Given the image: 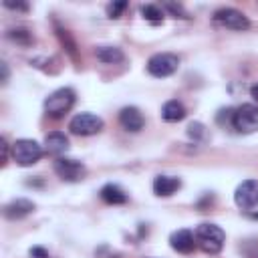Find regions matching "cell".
<instances>
[{
    "mask_svg": "<svg viewBox=\"0 0 258 258\" xmlns=\"http://www.w3.org/2000/svg\"><path fill=\"white\" fill-rule=\"evenodd\" d=\"M69 129H71V133L83 135V137L95 135V133H99L103 129V119L97 117L95 113H79V115H75L71 119Z\"/></svg>",
    "mask_w": 258,
    "mask_h": 258,
    "instance_id": "cell-6",
    "label": "cell"
},
{
    "mask_svg": "<svg viewBox=\"0 0 258 258\" xmlns=\"http://www.w3.org/2000/svg\"><path fill=\"white\" fill-rule=\"evenodd\" d=\"M69 149V137L60 131H52L44 137V151L48 155H54V157H60L64 151Z\"/></svg>",
    "mask_w": 258,
    "mask_h": 258,
    "instance_id": "cell-12",
    "label": "cell"
},
{
    "mask_svg": "<svg viewBox=\"0 0 258 258\" xmlns=\"http://www.w3.org/2000/svg\"><path fill=\"white\" fill-rule=\"evenodd\" d=\"M250 97H252V99L258 103V83H254V85L250 87Z\"/></svg>",
    "mask_w": 258,
    "mask_h": 258,
    "instance_id": "cell-25",
    "label": "cell"
},
{
    "mask_svg": "<svg viewBox=\"0 0 258 258\" xmlns=\"http://www.w3.org/2000/svg\"><path fill=\"white\" fill-rule=\"evenodd\" d=\"M196 236V246H200L206 254H218L222 248H224V242H226V234L220 226L216 224H200L194 232Z\"/></svg>",
    "mask_w": 258,
    "mask_h": 258,
    "instance_id": "cell-1",
    "label": "cell"
},
{
    "mask_svg": "<svg viewBox=\"0 0 258 258\" xmlns=\"http://www.w3.org/2000/svg\"><path fill=\"white\" fill-rule=\"evenodd\" d=\"M8 36H10L12 40L20 42V44H28V42L32 40V36H30V32H28L26 28H16V30H10V32H8Z\"/></svg>",
    "mask_w": 258,
    "mask_h": 258,
    "instance_id": "cell-19",
    "label": "cell"
},
{
    "mask_svg": "<svg viewBox=\"0 0 258 258\" xmlns=\"http://www.w3.org/2000/svg\"><path fill=\"white\" fill-rule=\"evenodd\" d=\"M30 256H32V258H48V254H46L42 248H32V250H30Z\"/></svg>",
    "mask_w": 258,
    "mask_h": 258,
    "instance_id": "cell-24",
    "label": "cell"
},
{
    "mask_svg": "<svg viewBox=\"0 0 258 258\" xmlns=\"http://www.w3.org/2000/svg\"><path fill=\"white\" fill-rule=\"evenodd\" d=\"M4 6H6V8H12V10H28V4H24V2H10V0H4Z\"/></svg>",
    "mask_w": 258,
    "mask_h": 258,
    "instance_id": "cell-22",
    "label": "cell"
},
{
    "mask_svg": "<svg viewBox=\"0 0 258 258\" xmlns=\"http://www.w3.org/2000/svg\"><path fill=\"white\" fill-rule=\"evenodd\" d=\"M127 8V2H111L109 6H107V16L109 18H119L121 16V12Z\"/></svg>",
    "mask_w": 258,
    "mask_h": 258,
    "instance_id": "cell-20",
    "label": "cell"
},
{
    "mask_svg": "<svg viewBox=\"0 0 258 258\" xmlns=\"http://www.w3.org/2000/svg\"><path fill=\"white\" fill-rule=\"evenodd\" d=\"M32 210H34V204L30 200L18 198L4 206V216L8 220H20V218H26L28 214H32Z\"/></svg>",
    "mask_w": 258,
    "mask_h": 258,
    "instance_id": "cell-14",
    "label": "cell"
},
{
    "mask_svg": "<svg viewBox=\"0 0 258 258\" xmlns=\"http://www.w3.org/2000/svg\"><path fill=\"white\" fill-rule=\"evenodd\" d=\"M6 79H8V69H6V62H2V81L6 83Z\"/></svg>",
    "mask_w": 258,
    "mask_h": 258,
    "instance_id": "cell-26",
    "label": "cell"
},
{
    "mask_svg": "<svg viewBox=\"0 0 258 258\" xmlns=\"http://www.w3.org/2000/svg\"><path fill=\"white\" fill-rule=\"evenodd\" d=\"M234 202L242 210H252L258 206V179L242 181L234 191Z\"/></svg>",
    "mask_w": 258,
    "mask_h": 258,
    "instance_id": "cell-9",
    "label": "cell"
},
{
    "mask_svg": "<svg viewBox=\"0 0 258 258\" xmlns=\"http://www.w3.org/2000/svg\"><path fill=\"white\" fill-rule=\"evenodd\" d=\"M161 117H163V121H167V123H177V121H181V119L185 117V107H183L179 101L171 99V101H167V103L161 107Z\"/></svg>",
    "mask_w": 258,
    "mask_h": 258,
    "instance_id": "cell-16",
    "label": "cell"
},
{
    "mask_svg": "<svg viewBox=\"0 0 258 258\" xmlns=\"http://www.w3.org/2000/svg\"><path fill=\"white\" fill-rule=\"evenodd\" d=\"M169 246L179 254H189L196 248V236L189 230H175L169 236Z\"/></svg>",
    "mask_w": 258,
    "mask_h": 258,
    "instance_id": "cell-11",
    "label": "cell"
},
{
    "mask_svg": "<svg viewBox=\"0 0 258 258\" xmlns=\"http://www.w3.org/2000/svg\"><path fill=\"white\" fill-rule=\"evenodd\" d=\"M101 200L105 204H111V206H119V204H125L127 202V194L117 185V183H107L101 187Z\"/></svg>",
    "mask_w": 258,
    "mask_h": 258,
    "instance_id": "cell-15",
    "label": "cell"
},
{
    "mask_svg": "<svg viewBox=\"0 0 258 258\" xmlns=\"http://www.w3.org/2000/svg\"><path fill=\"white\" fill-rule=\"evenodd\" d=\"M119 123H121V127H123L125 131L137 133V131L143 129L145 119H143V115H141V111H139L137 107H123V109L119 111Z\"/></svg>",
    "mask_w": 258,
    "mask_h": 258,
    "instance_id": "cell-10",
    "label": "cell"
},
{
    "mask_svg": "<svg viewBox=\"0 0 258 258\" xmlns=\"http://www.w3.org/2000/svg\"><path fill=\"white\" fill-rule=\"evenodd\" d=\"M73 105H75V91L69 87H62V89L52 91L44 99V113L52 119H60Z\"/></svg>",
    "mask_w": 258,
    "mask_h": 258,
    "instance_id": "cell-2",
    "label": "cell"
},
{
    "mask_svg": "<svg viewBox=\"0 0 258 258\" xmlns=\"http://www.w3.org/2000/svg\"><path fill=\"white\" fill-rule=\"evenodd\" d=\"M54 173L62 179V181H81L87 173V167L71 157H56L54 161Z\"/></svg>",
    "mask_w": 258,
    "mask_h": 258,
    "instance_id": "cell-7",
    "label": "cell"
},
{
    "mask_svg": "<svg viewBox=\"0 0 258 258\" xmlns=\"http://www.w3.org/2000/svg\"><path fill=\"white\" fill-rule=\"evenodd\" d=\"M179 187H181V181L179 177H173V175H157L153 179V194L159 198L173 196Z\"/></svg>",
    "mask_w": 258,
    "mask_h": 258,
    "instance_id": "cell-13",
    "label": "cell"
},
{
    "mask_svg": "<svg viewBox=\"0 0 258 258\" xmlns=\"http://www.w3.org/2000/svg\"><path fill=\"white\" fill-rule=\"evenodd\" d=\"M187 135L194 137L196 141H198V139H204V137H206V127H204L202 123H189V127H187Z\"/></svg>",
    "mask_w": 258,
    "mask_h": 258,
    "instance_id": "cell-21",
    "label": "cell"
},
{
    "mask_svg": "<svg viewBox=\"0 0 258 258\" xmlns=\"http://www.w3.org/2000/svg\"><path fill=\"white\" fill-rule=\"evenodd\" d=\"M97 58L107 62V64H115L123 60V50L117 46H99L97 48Z\"/></svg>",
    "mask_w": 258,
    "mask_h": 258,
    "instance_id": "cell-17",
    "label": "cell"
},
{
    "mask_svg": "<svg viewBox=\"0 0 258 258\" xmlns=\"http://www.w3.org/2000/svg\"><path fill=\"white\" fill-rule=\"evenodd\" d=\"M42 153H44V147L34 139H16L12 143V159L20 167L34 165L42 157Z\"/></svg>",
    "mask_w": 258,
    "mask_h": 258,
    "instance_id": "cell-3",
    "label": "cell"
},
{
    "mask_svg": "<svg viewBox=\"0 0 258 258\" xmlns=\"http://www.w3.org/2000/svg\"><path fill=\"white\" fill-rule=\"evenodd\" d=\"M177 67H179V58L171 52H157L147 60V73L157 79L173 75L177 71Z\"/></svg>",
    "mask_w": 258,
    "mask_h": 258,
    "instance_id": "cell-5",
    "label": "cell"
},
{
    "mask_svg": "<svg viewBox=\"0 0 258 258\" xmlns=\"http://www.w3.org/2000/svg\"><path fill=\"white\" fill-rule=\"evenodd\" d=\"M163 8H165V10H171L173 14H179V18H189V16L183 12V8H181V6H175V4H165Z\"/></svg>",
    "mask_w": 258,
    "mask_h": 258,
    "instance_id": "cell-23",
    "label": "cell"
},
{
    "mask_svg": "<svg viewBox=\"0 0 258 258\" xmlns=\"http://www.w3.org/2000/svg\"><path fill=\"white\" fill-rule=\"evenodd\" d=\"M232 127L238 133L258 131V107L254 103H244L232 113Z\"/></svg>",
    "mask_w": 258,
    "mask_h": 258,
    "instance_id": "cell-4",
    "label": "cell"
},
{
    "mask_svg": "<svg viewBox=\"0 0 258 258\" xmlns=\"http://www.w3.org/2000/svg\"><path fill=\"white\" fill-rule=\"evenodd\" d=\"M214 22L224 26V28H230V30H246L250 26L248 16H244L236 8H220V10H216L214 12Z\"/></svg>",
    "mask_w": 258,
    "mask_h": 258,
    "instance_id": "cell-8",
    "label": "cell"
},
{
    "mask_svg": "<svg viewBox=\"0 0 258 258\" xmlns=\"http://www.w3.org/2000/svg\"><path fill=\"white\" fill-rule=\"evenodd\" d=\"M250 218H254V220H258V212H256V214H250Z\"/></svg>",
    "mask_w": 258,
    "mask_h": 258,
    "instance_id": "cell-27",
    "label": "cell"
},
{
    "mask_svg": "<svg viewBox=\"0 0 258 258\" xmlns=\"http://www.w3.org/2000/svg\"><path fill=\"white\" fill-rule=\"evenodd\" d=\"M141 16H143L147 22H151V24H161V22H163V10H161L159 6H155V4H145V6H141Z\"/></svg>",
    "mask_w": 258,
    "mask_h": 258,
    "instance_id": "cell-18",
    "label": "cell"
}]
</instances>
